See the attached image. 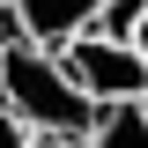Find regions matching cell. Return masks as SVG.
I'll use <instances>...</instances> for the list:
<instances>
[{
  "mask_svg": "<svg viewBox=\"0 0 148 148\" xmlns=\"http://www.w3.org/2000/svg\"><path fill=\"white\" fill-rule=\"evenodd\" d=\"M0 104L15 111L22 126H37V133H89V119H96V104L82 96V82H74L67 67H59V52H45V45H8L0 52Z\"/></svg>",
  "mask_w": 148,
  "mask_h": 148,
  "instance_id": "cell-1",
  "label": "cell"
},
{
  "mask_svg": "<svg viewBox=\"0 0 148 148\" xmlns=\"http://www.w3.org/2000/svg\"><path fill=\"white\" fill-rule=\"evenodd\" d=\"M59 67L82 82L89 104H141L148 96V59L133 45H111V37H74L59 45Z\"/></svg>",
  "mask_w": 148,
  "mask_h": 148,
  "instance_id": "cell-2",
  "label": "cell"
},
{
  "mask_svg": "<svg viewBox=\"0 0 148 148\" xmlns=\"http://www.w3.org/2000/svg\"><path fill=\"white\" fill-rule=\"evenodd\" d=\"M22 22V37L30 45H45V52H59V45H74V37L96 22V8L104 0H8Z\"/></svg>",
  "mask_w": 148,
  "mask_h": 148,
  "instance_id": "cell-3",
  "label": "cell"
},
{
  "mask_svg": "<svg viewBox=\"0 0 148 148\" xmlns=\"http://www.w3.org/2000/svg\"><path fill=\"white\" fill-rule=\"evenodd\" d=\"M89 148H148V96L141 104H96L89 133H82Z\"/></svg>",
  "mask_w": 148,
  "mask_h": 148,
  "instance_id": "cell-4",
  "label": "cell"
},
{
  "mask_svg": "<svg viewBox=\"0 0 148 148\" xmlns=\"http://www.w3.org/2000/svg\"><path fill=\"white\" fill-rule=\"evenodd\" d=\"M141 8L148 0H104V8H96V22L82 37H111V45H133V30H141Z\"/></svg>",
  "mask_w": 148,
  "mask_h": 148,
  "instance_id": "cell-5",
  "label": "cell"
},
{
  "mask_svg": "<svg viewBox=\"0 0 148 148\" xmlns=\"http://www.w3.org/2000/svg\"><path fill=\"white\" fill-rule=\"evenodd\" d=\"M30 141H37V126H22L15 111L0 104V148H30Z\"/></svg>",
  "mask_w": 148,
  "mask_h": 148,
  "instance_id": "cell-6",
  "label": "cell"
},
{
  "mask_svg": "<svg viewBox=\"0 0 148 148\" xmlns=\"http://www.w3.org/2000/svg\"><path fill=\"white\" fill-rule=\"evenodd\" d=\"M30 148H89V141H74V133H37Z\"/></svg>",
  "mask_w": 148,
  "mask_h": 148,
  "instance_id": "cell-7",
  "label": "cell"
},
{
  "mask_svg": "<svg viewBox=\"0 0 148 148\" xmlns=\"http://www.w3.org/2000/svg\"><path fill=\"white\" fill-rule=\"evenodd\" d=\"M133 52L148 59V8H141V30H133Z\"/></svg>",
  "mask_w": 148,
  "mask_h": 148,
  "instance_id": "cell-8",
  "label": "cell"
},
{
  "mask_svg": "<svg viewBox=\"0 0 148 148\" xmlns=\"http://www.w3.org/2000/svg\"><path fill=\"white\" fill-rule=\"evenodd\" d=\"M0 8H8V0H0Z\"/></svg>",
  "mask_w": 148,
  "mask_h": 148,
  "instance_id": "cell-9",
  "label": "cell"
}]
</instances>
